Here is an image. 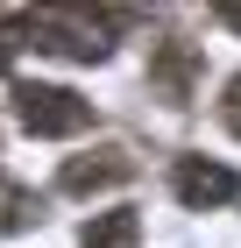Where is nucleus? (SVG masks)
Wrapping results in <instances>:
<instances>
[{
    "mask_svg": "<svg viewBox=\"0 0 241 248\" xmlns=\"http://www.w3.org/2000/svg\"><path fill=\"white\" fill-rule=\"evenodd\" d=\"M177 199H185V206H234V199H241V177L227 170V163L185 156V163H177Z\"/></svg>",
    "mask_w": 241,
    "mask_h": 248,
    "instance_id": "f03ea898",
    "label": "nucleus"
},
{
    "mask_svg": "<svg viewBox=\"0 0 241 248\" xmlns=\"http://www.w3.org/2000/svg\"><path fill=\"white\" fill-rule=\"evenodd\" d=\"M220 121L241 135V78H227V99H220Z\"/></svg>",
    "mask_w": 241,
    "mask_h": 248,
    "instance_id": "39448f33",
    "label": "nucleus"
},
{
    "mask_svg": "<svg viewBox=\"0 0 241 248\" xmlns=\"http://www.w3.org/2000/svg\"><path fill=\"white\" fill-rule=\"evenodd\" d=\"M135 241H142V220H135V206L93 213V220H85V234H78V248H135Z\"/></svg>",
    "mask_w": 241,
    "mask_h": 248,
    "instance_id": "20e7f679",
    "label": "nucleus"
},
{
    "mask_svg": "<svg viewBox=\"0 0 241 248\" xmlns=\"http://www.w3.org/2000/svg\"><path fill=\"white\" fill-rule=\"evenodd\" d=\"M220 21H227V29H241V0H220Z\"/></svg>",
    "mask_w": 241,
    "mask_h": 248,
    "instance_id": "423d86ee",
    "label": "nucleus"
},
{
    "mask_svg": "<svg viewBox=\"0 0 241 248\" xmlns=\"http://www.w3.org/2000/svg\"><path fill=\"white\" fill-rule=\"evenodd\" d=\"M121 177H135V156H128V149H99V156L64 163L57 185H64V191H99V185H121Z\"/></svg>",
    "mask_w": 241,
    "mask_h": 248,
    "instance_id": "7ed1b4c3",
    "label": "nucleus"
},
{
    "mask_svg": "<svg viewBox=\"0 0 241 248\" xmlns=\"http://www.w3.org/2000/svg\"><path fill=\"white\" fill-rule=\"evenodd\" d=\"M15 121L29 135H85L93 128V107L78 93H64V85H21L15 93Z\"/></svg>",
    "mask_w": 241,
    "mask_h": 248,
    "instance_id": "f257e3e1",
    "label": "nucleus"
}]
</instances>
